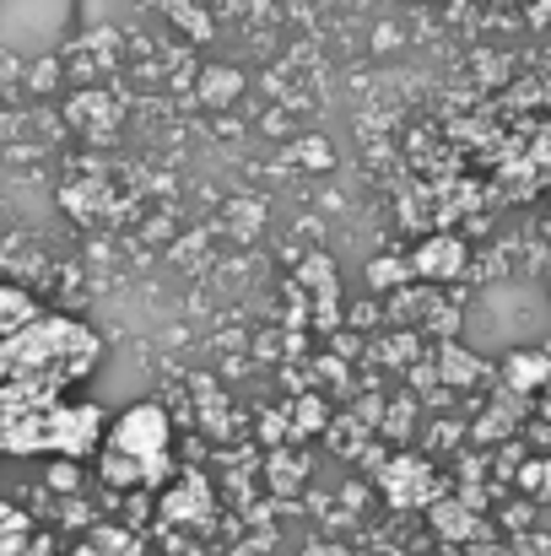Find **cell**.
Instances as JSON below:
<instances>
[{
	"instance_id": "6da1fadb",
	"label": "cell",
	"mask_w": 551,
	"mask_h": 556,
	"mask_svg": "<svg viewBox=\"0 0 551 556\" xmlns=\"http://www.w3.org/2000/svg\"><path fill=\"white\" fill-rule=\"evenodd\" d=\"M98 363V336L76 319H27L0 336V389L16 394H60L65 383L87 378Z\"/></svg>"
},
{
	"instance_id": "7a4b0ae2",
	"label": "cell",
	"mask_w": 551,
	"mask_h": 556,
	"mask_svg": "<svg viewBox=\"0 0 551 556\" xmlns=\"http://www.w3.org/2000/svg\"><path fill=\"white\" fill-rule=\"evenodd\" d=\"M109 448L136 454V459H147V465H163V448H168V416H163L158 405H136V410H125L120 427H114V443H109Z\"/></svg>"
},
{
	"instance_id": "3957f363",
	"label": "cell",
	"mask_w": 551,
	"mask_h": 556,
	"mask_svg": "<svg viewBox=\"0 0 551 556\" xmlns=\"http://www.w3.org/2000/svg\"><path fill=\"white\" fill-rule=\"evenodd\" d=\"M0 556H43L33 525L22 514H11V508H0Z\"/></svg>"
},
{
	"instance_id": "277c9868",
	"label": "cell",
	"mask_w": 551,
	"mask_h": 556,
	"mask_svg": "<svg viewBox=\"0 0 551 556\" xmlns=\"http://www.w3.org/2000/svg\"><path fill=\"white\" fill-rule=\"evenodd\" d=\"M33 319V303L22 298V292H11V287H0V336H11L16 325H27Z\"/></svg>"
}]
</instances>
